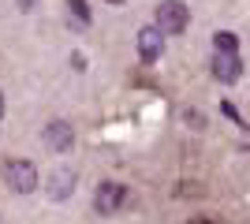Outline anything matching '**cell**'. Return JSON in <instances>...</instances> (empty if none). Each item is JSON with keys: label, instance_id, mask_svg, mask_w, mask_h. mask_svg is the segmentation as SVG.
I'll use <instances>...</instances> for the list:
<instances>
[{"label": "cell", "instance_id": "6da1fadb", "mask_svg": "<svg viewBox=\"0 0 250 224\" xmlns=\"http://www.w3.org/2000/svg\"><path fill=\"white\" fill-rule=\"evenodd\" d=\"M190 22V8L183 0H161L157 4V15H153V26L161 34H183Z\"/></svg>", "mask_w": 250, "mask_h": 224}, {"label": "cell", "instance_id": "7a4b0ae2", "mask_svg": "<svg viewBox=\"0 0 250 224\" xmlns=\"http://www.w3.org/2000/svg\"><path fill=\"white\" fill-rule=\"evenodd\" d=\"M4 180H8V187L15 194L38 191V168H34L30 161H22V157H11L8 164H4Z\"/></svg>", "mask_w": 250, "mask_h": 224}, {"label": "cell", "instance_id": "3957f363", "mask_svg": "<svg viewBox=\"0 0 250 224\" xmlns=\"http://www.w3.org/2000/svg\"><path fill=\"white\" fill-rule=\"evenodd\" d=\"M127 202H131V191H127L124 183H101L97 194H94V205H97V213H101V217L120 213Z\"/></svg>", "mask_w": 250, "mask_h": 224}, {"label": "cell", "instance_id": "277c9868", "mask_svg": "<svg viewBox=\"0 0 250 224\" xmlns=\"http://www.w3.org/2000/svg\"><path fill=\"white\" fill-rule=\"evenodd\" d=\"M42 142H45V149H52V153H67V149H71V142H75L71 123H63V120H52L49 127L42 131Z\"/></svg>", "mask_w": 250, "mask_h": 224}, {"label": "cell", "instance_id": "5b68a950", "mask_svg": "<svg viewBox=\"0 0 250 224\" xmlns=\"http://www.w3.org/2000/svg\"><path fill=\"white\" fill-rule=\"evenodd\" d=\"M213 79L217 82H239L243 79L239 53H213Z\"/></svg>", "mask_w": 250, "mask_h": 224}, {"label": "cell", "instance_id": "8992f818", "mask_svg": "<svg viewBox=\"0 0 250 224\" xmlns=\"http://www.w3.org/2000/svg\"><path fill=\"white\" fill-rule=\"evenodd\" d=\"M161 49H165V38L157 26H142L138 30V60L142 64H157L161 60Z\"/></svg>", "mask_w": 250, "mask_h": 224}, {"label": "cell", "instance_id": "52a82bcc", "mask_svg": "<svg viewBox=\"0 0 250 224\" xmlns=\"http://www.w3.org/2000/svg\"><path fill=\"white\" fill-rule=\"evenodd\" d=\"M71 191H75V176H71V172H56V176H52V183H49V194L56 198V202H63Z\"/></svg>", "mask_w": 250, "mask_h": 224}, {"label": "cell", "instance_id": "ba28073f", "mask_svg": "<svg viewBox=\"0 0 250 224\" xmlns=\"http://www.w3.org/2000/svg\"><path fill=\"white\" fill-rule=\"evenodd\" d=\"M239 49V38L231 30H217L213 34V53H235Z\"/></svg>", "mask_w": 250, "mask_h": 224}, {"label": "cell", "instance_id": "9c48e42d", "mask_svg": "<svg viewBox=\"0 0 250 224\" xmlns=\"http://www.w3.org/2000/svg\"><path fill=\"white\" fill-rule=\"evenodd\" d=\"M67 8H71V15H75L79 26H90V8H86V0H67Z\"/></svg>", "mask_w": 250, "mask_h": 224}, {"label": "cell", "instance_id": "30bf717a", "mask_svg": "<svg viewBox=\"0 0 250 224\" xmlns=\"http://www.w3.org/2000/svg\"><path fill=\"white\" fill-rule=\"evenodd\" d=\"M183 120H187V123H194V131H202V116H198V112H183Z\"/></svg>", "mask_w": 250, "mask_h": 224}, {"label": "cell", "instance_id": "8fae6325", "mask_svg": "<svg viewBox=\"0 0 250 224\" xmlns=\"http://www.w3.org/2000/svg\"><path fill=\"white\" fill-rule=\"evenodd\" d=\"M190 224H220V221H213V217H194Z\"/></svg>", "mask_w": 250, "mask_h": 224}, {"label": "cell", "instance_id": "7c38bea8", "mask_svg": "<svg viewBox=\"0 0 250 224\" xmlns=\"http://www.w3.org/2000/svg\"><path fill=\"white\" fill-rule=\"evenodd\" d=\"M19 11H34V0H19Z\"/></svg>", "mask_w": 250, "mask_h": 224}, {"label": "cell", "instance_id": "4fadbf2b", "mask_svg": "<svg viewBox=\"0 0 250 224\" xmlns=\"http://www.w3.org/2000/svg\"><path fill=\"white\" fill-rule=\"evenodd\" d=\"M0 116H4V94H0Z\"/></svg>", "mask_w": 250, "mask_h": 224}, {"label": "cell", "instance_id": "5bb4252c", "mask_svg": "<svg viewBox=\"0 0 250 224\" xmlns=\"http://www.w3.org/2000/svg\"><path fill=\"white\" fill-rule=\"evenodd\" d=\"M108 4H124V0H108Z\"/></svg>", "mask_w": 250, "mask_h": 224}]
</instances>
